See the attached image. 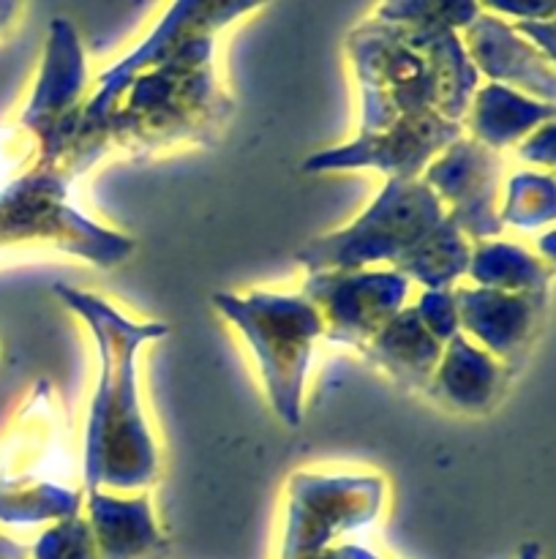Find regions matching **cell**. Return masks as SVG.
I'll list each match as a JSON object with an SVG mask.
<instances>
[{"label": "cell", "instance_id": "cell-18", "mask_svg": "<svg viewBox=\"0 0 556 559\" xmlns=\"http://www.w3.org/2000/svg\"><path fill=\"white\" fill-rule=\"evenodd\" d=\"M554 115V104L537 102V98L523 96L512 87L491 82V85L474 91L472 104H469L463 118H467L474 142L499 153L501 147L523 140L543 123H551Z\"/></svg>", "mask_w": 556, "mask_h": 559}, {"label": "cell", "instance_id": "cell-19", "mask_svg": "<svg viewBox=\"0 0 556 559\" xmlns=\"http://www.w3.org/2000/svg\"><path fill=\"white\" fill-rule=\"evenodd\" d=\"M469 254H472L469 240L445 216L412 249L398 257L392 271L401 273L407 282L423 284L425 289H450L452 282L467 276Z\"/></svg>", "mask_w": 556, "mask_h": 559}, {"label": "cell", "instance_id": "cell-1", "mask_svg": "<svg viewBox=\"0 0 556 559\" xmlns=\"http://www.w3.org/2000/svg\"><path fill=\"white\" fill-rule=\"evenodd\" d=\"M52 293L85 322L98 355V382L82 453L85 489H145L158 475V445L142 409L136 358L145 344L167 336L169 328L131 320L109 300L69 284H55Z\"/></svg>", "mask_w": 556, "mask_h": 559}, {"label": "cell", "instance_id": "cell-29", "mask_svg": "<svg viewBox=\"0 0 556 559\" xmlns=\"http://www.w3.org/2000/svg\"><path fill=\"white\" fill-rule=\"evenodd\" d=\"M300 559H376L371 551L365 549H358V546H338V549H322L316 551V555H309V557H300Z\"/></svg>", "mask_w": 556, "mask_h": 559}, {"label": "cell", "instance_id": "cell-11", "mask_svg": "<svg viewBox=\"0 0 556 559\" xmlns=\"http://www.w3.org/2000/svg\"><path fill=\"white\" fill-rule=\"evenodd\" d=\"M409 282L398 271H319L309 273L303 298L319 311L327 342L363 349L398 311Z\"/></svg>", "mask_w": 556, "mask_h": 559}, {"label": "cell", "instance_id": "cell-30", "mask_svg": "<svg viewBox=\"0 0 556 559\" xmlns=\"http://www.w3.org/2000/svg\"><path fill=\"white\" fill-rule=\"evenodd\" d=\"M22 0H0V36L14 25L16 14H20Z\"/></svg>", "mask_w": 556, "mask_h": 559}, {"label": "cell", "instance_id": "cell-33", "mask_svg": "<svg viewBox=\"0 0 556 559\" xmlns=\"http://www.w3.org/2000/svg\"><path fill=\"white\" fill-rule=\"evenodd\" d=\"M518 559H540V546L537 544H523L518 551Z\"/></svg>", "mask_w": 556, "mask_h": 559}, {"label": "cell", "instance_id": "cell-21", "mask_svg": "<svg viewBox=\"0 0 556 559\" xmlns=\"http://www.w3.org/2000/svg\"><path fill=\"white\" fill-rule=\"evenodd\" d=\"M82 495L65 486L36 478H0V524L27 527L41 522H63L80 516Z\"/></svg>", "mask_w": 556, "mask_h": 559}, {"label": "cell", "instance_id": "cell-28", "mask_svg": "<svg viewBox=\"0 0 556 559\" xmlns=\"http://www.w3.org/2000/svg\"><path fill=\"white\" fill-rule=\"evenodd\" d=\"M512 31L518 33L521 38H527L534 49L545 55L548 60H554V36L556 27L554 20H521L512 25Z\"/></svg>", "mask_w": 556, "mask_h": 559}, {"label": "cell", "instance_id": "cell-8", "mask_svg": "<svg viewBox=\"0 0 556 559\" xmlns=\"http://www.w3.org/2000/svg\"><path fill=\"white\" fill-rule=\"evenodd\" d=\"M87 104V60L80 33L65 16L49 22L36 87L22 109V126L36 136V164L63 173L76 145Z\"/></svg>", "mask_w": 556, "mask_h": 559}, {"label": "cell", "instance_id": "cell-17", "mask_svg": "<svg viewBox=\"0 0 556 559\" xmlns=\"http://www.w3.org/2000/svg\"><path fill=\"white\" fill-rule=\"evenodd\" d=\"M360 353L403 391H428L442 344L425 331L414 306H403Z\"/></svg>", "mask_w": 556, "mask_h": 559}, {"label": "cell", "instance_id": "cell-3", "mask_svg": "<svg viewBox=\"0 0 556 559\" xmlns=\"http://www.w3.org/2000/svg\"><path fill=\"white\" fill-rule=\"evenodd\" d=\"M213 52L216 38H200L136 74L107 118L109 147L153 156L189 142L210 145L234 112L216 76Z\"/></svg>", "mask_w": 556, "mask_h": 559}, {"label": "cell", "instance_id": "cell-25", "mask_svg": "<svg viewBox=\"0 0 556 559\" xmlns=\"http://www.w3.org/2000/svg\"><path fill=\"white\" fill-rule=\"evenodd\" d=\"M420 322L425 331L445 347L456 333H461V322H458V306L452 289H425L420 300L414 304Z\"/></svg>", "mask_w": 556, "mask_h": 559}, {"label": "cell", "instance_id": "cell-7", "mask_svg": "<svg viewBox=\"0 0 556 559\" xmlns=\"http://www.w3.org/2000/svg\"><path fill=\"white\" fill-rule=\"evenodd\" d=\"M442 218L445 211L423 180H387L352 224L309 240L294 251V260L309 273L363 271L376 262L396 265Z\"/></svg>", "mask_w": 556, "mask_h": 559}, {"label": "cell", "instance_id": "cell-13", "mask_svg": "<svg viewBox=\"0 0 556 559\" xmlns=\"http://www.w3.org/2000/svg\"><path fill=\"white\" fill-rule=\"evenodd\" d=\"M461 333L512 371L527 360L545 314V293H499L485 287L452 289Z\"/></svg>", "mask_w": 556, "mask_h": 559}, {"label": "cell", "instance_id": "cell-22", "mask_svg": "<svg viewBox=\"0 0 556 559\" xmlns=\"http://www.w3.org/2000/svg\"><path fill=\"white\" fill-rule=\"evenodd\" d=\"M483 14L478 0H379L376 20L403 27H445L461 33Z\"/></svg>", "mask_w": 556, "mask_h": 559}, {"label": "cell", "instance_id": "cell-32", "mask_svg": "<svg viewBox=\"0 0 556 559\" xmlns=\"http://www.w3.org/2000/svg\"><path fill=\"white\" fill-rule=\"evenodd\" d=\"M554 240H556V235L554 233H548V235H543V240H540V251H543V257L545 260H554Z\"/></svg>", "mask_w": 556, "mask_h": 559}, {"label": "cell", "instance_id": "cell-9", "mask_svg": "<svg viewBox=\"0 0 556 559\" xmlns=\"http://www.w3.org/2000/svg\"><path fill=\"white\" fill-rule=\"evenodd\" d=\"M382 502L385 480L376 475H289L281 559H300L327 549L338 535L374 522Z\"/></svg>", "mask_w": 556, "mask_h": 559}, {"label": "cell", "instance_id": "cell-31", "mask_svg": "<svg viewBox=\"0 0 556 559\" xmlns=\"http://www.w3.org/2000/svg\"><path fill=\"white\" fill-rule=\"evenodd\" d=\"M25 557H27L25 546L5 538V535H0V559H25Z\"/></svg>", "mask_w": 556, "mask_h": 559}, {"label": "cell", "instance_id": "cell-20", "mask_svg": "<svg viewBox=\"0 0 556 559\" xmlns=\"http://www.w3.org/2000/svg\"><path fill=\"white\" fill-rule=\"evenodd\" d=\"M467 276L474 287L499 293H548L551 267L523 246L505 240H478L469 254Z\"/></svg>", "mask_w": 556, "mask_h": 559}, {"label": "cell", "instance_id": "cell-6", "mask_svg": "<svg viewBox=\"0 0 556 559\" xmlns=\"http://www.w3.org/2000/svg\"><path fill=\"white\" fill-rule=\"evenodd\" d=\"M265 3L267 0H172L156 27L125 58L114 60L104 74H98L96 91L87 96L85 112H82L76 145L63 167L65 175L76 180L107 153V118L136 74L161 66L185 44L216 38L223 27Z\"/></svg>", "mask_w": 556, "mask_h": 559}, {"label": "cell", "instance_id": "cell-10", "mask_svg": "<svg viewBox=\"0 0 556 559\" xmlns=\"http://www.w3.org/2000/svg\"><path fill=\"white\" fill-rule=\"evenodd\" d=\"M461 123L436 112L401 118L382 131H360L352 142L311 153L303 173L376 169L387 180H420L431 162L461 136Z\"/></svg>", "mask_w": 556, "mask_h": 559}, {"label": "cell", "instance_id": "cell-24", "mask_svg": "<svg viewBox=\"0 0 556 559\" xmlns=\"http://www.w3.org/2000/svg\"><path fill=\"white\" fill-rule=\"evenodd\" d=\"M33 559H98L87 519L71 516L55 522L33 546Z\"/></svg>", "mask_w": 556, "mask_h": 559}, {"label": "cell", "instance_id": "cell-26", "mask_svg": "<svg viewBox=\"0 0 556 559\" xmlns=\"http://www.w3.org/2000/svg\"><path fill=\"white\" fill-rule=\"evenodd\" d=\"M480 11L488 9L491 14L512 16L516 22L521 20H554L556 0H478Z\"/></svg>", "mask_w": 556, "mask_h": 559}, {"label": "cell", "instance_id": "cell-15", "mask_svg": "<svg viewBox=\"0 0 556 559\" xmlns=\"http://www.w3.org/2000/svg\"><path fill=\"white\" fill-rule=\"evenodd\" d=\"M87 524L98 559H164L167 538L158 530L147 495L120 500L101 489H87Z\"/></svg>", "mask_w": 556, "mask_h": 559}, {"label": "cell", "instance_id": "cell-5", "mask_svg": "<svg viewBox=\"0 0 556 559\" xmlns=\"http://www.w3.org/2000/svg\"><path fill=\"white\" fill-rule=\"evenodd\" d=\"M74 180L58 167L36 164L0 186V254L20 249H52L96 267H118L134 254V240L90 222L71 205Z\"/></svg>", "mask_w": 556, "mask_h": 559}, {"label": "cell", "instance_id": "cell-27", "mask_svg": "<svg viewBox=\"0 0 556 559\" xmlns=\"http://www.w3.org/2000/svg\"><path fill=\"white\" fill-rule=\"evenodd\" d=\"M518 156L523 162H532V164H543V167H554V158H556V126L554 120L551 123H543L540 129H534L532 134H527V140L521 142L518 147Z\"/></svg>", "mask_w": 556, "mask_h": 559}, {"label": "cell", "instance_id": "cell-16", "mask_svg": "<svg viewBox=\"0 0 556 559\" xmlns=\"http://www.w3.org/2000/svg\"><path fill=\"white\" fill-rule=\"evenodd\" d=\"M510 374L485 349L469 342L467 333H456L442 347L439 366L428 382L431 396L461 413H488L505 393Z\"/></svg>", "mask_w": 556, "mask_h": 559}, {"label": "cell", "instance_id": "cell-23", "mask_svg": "<svg viewBox=\"0 0 556 559\" xmlns=\"http://www.w3.org/2000/svg\"><path fill=\"white\" fill-rule=\"evenodd\" d=\"M556 216V183L551 175L518 173L507 180L501 224L521 229H534L551 224Z\"/></svg>", "mask_w": 556, "mask_h": 559}, {"label": "cell", "instance_id": "cell-12", "mask_svg": "<svg viewBox=\"0 0 556 559\" xmlns=\"http://www.w3.org/2000/svg\"><path fill=\"white\" fill-rule=\"evenodd\" d=\"M499 178V153L474 142L472 136H458L420 175V180L436 194L445 216L461 229L463 238H472L474 243L499 238L505 229L496 211Z\"/></svg>", "mask_w": 556, "mask_h": 559}, {"label": "cell", "instance_id": "cell-14", "mask_svg": "<svg viewBox=\"0 0 556 559\" xmlns=\"http://www.w3.org/2000/svg\"><path fill=\"white\" fill-rule=\"evenodd\" d=\"M458 36L478 74H485L496 85L512 87L529 98L554 104V60L518 36L510 22L494 14H478V20L463 27Z\"/></svg>", "mask_w": 556, "mask_h": 559}, {"label": "cell", "instance_id": "cell-2", "mask_svg": "<svg viewBox=\"0 0 556 559\" xmlns=\"http://www.w3.org/2000/svg\"><path fill=\"white\" fill-rule=\"evenodd\" d=\"M360 91V131L436 112L461 123L480 85L461 36L445 27H403L371 20L347 36Z\"/></svg>", "mask_w": 556, "mask_h": 559}, {"label": "cell", "instance_id": "cell-4", "mask_svg": "<svg viewBox=\"0 0 556 559\" xmlns=\"http://www.w3.org/2000/svg\"><path fill=\"white\" fill-rule=\"evenodd\" d=\"M213 309L232 322L259 366L262 385L276 418L287 429L303 424V391L322 317L303 295L216 293Z\"/></svg>", "mask_w": 556, "mask_h": 559}]
</instances>
